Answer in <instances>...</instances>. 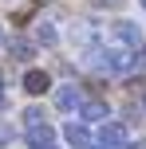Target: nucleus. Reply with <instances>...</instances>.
I'll use <instances>...</instances> for the list:
<instances>
[{
	"mask_svg": "<svg viewBox=\"0 0 146 149\" xmlns=\"http://www.w3.org/2000/svg\"><path fill=\"white\" fill-rule=\"evenodd\" d=\"M111 31H115V39H118V43H126V47H138V43H142V31L134 28L130 20H118Z\"/></svg>",
	"mask_w": 146,
	"mask_h": 149,
	"instance_id": "f257e3e1",
	"label": "nucleus"
},
{
	"mask_svg": "<svg viewBox=\"0 0 146 149\" xmlns=\"http://www.w3.org/2000/svg\"><path fill=\"white\" fill-rule=\"evenodd\" d=\"M99 141L107 145V149H111V145H118V149H123V145H126V126H118V122H107V126L99 130Z\"/></svg>",
	"mask_w": 146,
	"mask_h": 149,
	"instance_id": "f03ea898",
	"label": "nucleus"
},
{
	"mask_svg": "<svg viewBox=\"0 0 146 149\" xmlns=\"http://www.w3.org/2000/svg\"><path fill=\"white\" fill-rule=\"evenodd\" d=\"M63 137H67L75 149H91V134H87V126H75V122H71V126H63Z\"/></svg>",
	"mask_w": 146,
	"mask_h": 149,
	"instance_id": "7ed1b4c3",
	"label": "nucleus"
},
{
	"mask_svg": "<svg viewBox=\"0 0 146 149\" xmlns=\"http://www.w3.org/2000/svg\"><path fill=\"white\" fill-rule=\"evenodd\" d=\"M47 86H51V79H47L44 71H28L24 74V90H28V94H44Z\"/></svg>",
	"mask_w": 146,
	"mask_h": 149,
	"instance_id": "20e7f679",
	"label": "nucleus"
},
{
	"mask_svg": "<svg viewBox=\"0 0 146 149\" xmlns=\"http://www.w3.org/2000/svg\"><path fill=\"white\" fill-rule=\"evenodd\" d=\"M55 106H59V110H75V106H83V102H79V90H75V86H59V90H55Z\"/></svg>",
	"mask_w": 146,
	"mask_h": 149,
	"instance_id": "39448f33",
	"label": "nucleus"
},
{
	"mask_svg": "<svg viewBox=\"0 0 146 149\" xmlns=\"http://www.w3.org/2000/svg\"><path fill=\"white\" fill-rule=\"evenodd\" d=\"M79 114H83V122H107V102H83L79 106Z\"/></svg>",
	"mask_w": 146,
	"mask_h": 149,
	"instance_id": "423d86ee",
	"label": "nucleus"
},
{
	"mask_svg": "<svg viewBox=\"0 0 146 149\" xmlns=\"http://www.w3.org/2000/svg\"><path fill=\"white\" fill-rule=\"evenodd\" d=\"M12 55H16V59H20V63H28L32 55H36V47H32L28 39H12Z\"/></svg>",
	"mask_w": 146,
	"mask_h": 149,
	"instance_id": "0eeeda50",
	"label": "nucleus"
},
{
	"mask_svg": "<svg viewBox=\"0 0 146 149\" xmlns=\"http://www.w3.org/2000/svg\"><path fill=\"white\" fill-rule=\"evenodd\" d=\"M36 39H39V43H55V28H51V24H39V28H36Z\"/></svg>",
	"mask_w": 146,
	"mask_h": 149,
	"instance_id": "6e6552de",
	"label": "nucleus"
},
{
	"mask_svg": "<svg viewBox=\"0 0 146 149\" xmlns=\"http://www.w3.org/2000/svg\"><path fill=\"white\" fill-rule=\"evenodd\" d=\"M0 39H4V31H0Z\"/></svg>",
	"mask_w": 146,
	"mask_h": 149,
	"instance_id": "1a4fd4ad",
	"label": "nucleus"
},
{
	"mask_svg": "<svg viewBox=\"0 0 146 149\" xmlns=\"http://www.w3.org/2000/svg\"><path fill=\"white\" fill-rule=\"evenodd\" d=\"M142 8H146V0H142Z\"/></svg>",
	"mask_w": 146,
	"mask_h": 149,
	"instance_id": "9d476101",
	"label": "nucleus"
},
{
	"mask_svg": "<svg viewBox=\"0 0 146 149\" xmlns=\"http://www.w3.org/2000/svg\"><path fill=\"white\" fill-rule=\"evenodd\" d=\"M51 149H55V145H51Z\"/></svg>",
	"mask_w": 146,
	"mask_h": 149,
	"instance_id": "9b49d317",
	"label": "nucleus"
}]
</instances>
